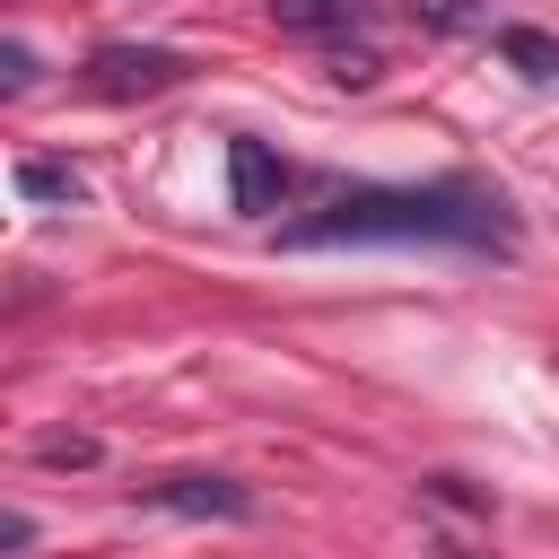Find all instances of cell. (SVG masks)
I'll return each instance as SVG.
<instances>
[{
  "mask_svg": "<svg viewBox=\"0 0 559 559\" xmlns=\"http://www.w3.org/2000/svg\"><path fill=\"white\" fill-rule=\"evenodd\" d=\"M183 79H192V61L166 52V44H96V52H87V87L114 96V105H131V96H166V87H183Z\"/></svg>",
  "mask_w": 559,
  "mask_h": 559,
  "instance_id": "obj_2",
  "label": "cell"
},
{
  "mask_svg": "<svg viewBox=\"0 0 559 559\" xmlns=\"http://www.w3.org/2000/svg\"><path fill=\"white\" fill-rule=\"evenodd\" d=\"M280 245H463V253H507L515 218L480 183H358L332 192L323 210L288 218Z\"/></svg>",
  "mask_w": 559,
  "mask_h": 559,
  "instance_id": "obj_1",
  "label": "cell"
},
{
  "mask_svg": "<svg viewBox=\"0 0 559 559\" xmlns=\"http://www.w3.org/2000/svg\"><path fill=\"white\" fill-rule=\"evenodd\" d=\"M376 70H384L376 44H341V52H332V79H341V87H376Z\"/></svg>",
  "mask_w": 559,
  "mask_h": 559,
  "instance_id": "obj_9",
  "label": "cell"
},
{
  "mask_svg": "<svg viewBox=\"0 0 559 559\" xmlns=\"http://www.w3.org/2000/svg\"><path fill=\"white\" fill-rule=\"evenodd\" d=\"M17 192H26V201H52V210H79V201H87V175L61 166V157H26V166H17Z\"/></svg>",
  "mask_w": 559,
  "mask_h": 559,
  "instance_id": "obj_7",
  "label": "cell"
},
{
  "mask_svg": "<svg viewBox=\"0 0 559 559\" xmlns=\"http://www.w3.org/2000/svg\"><path fill=\"white\" fill-rule=\"evenodd\" d=\"M271 26H280V35H297V44L341 52V44L367 26V9H358V0H271Z\"/></svg>",
  "mask_w": 559,
  "mask_h": 559,
  "instance_id": "obj_5",
  "label": "cell"
},
{
  "mask_svg": "<svg viewBox=\"0 0 559 559\" xmlns=\"http://www.w3.org/2000/svg\"><path fill=\"white\" fill-rule=\"evenodd\" d=\"M148 515H218V524H245L253 515V489L245 480H227V472H166V480H148V489H131Z\"/></svg>",
  "mask_w": 559,
  "mask_h": 559,
  "instance_id": "obj_3",
  "label": "cell"
},
{
  "mask_svg": "<svg viewBox=\"0 0 559 559\" xmlns=\"http://www.w3.org/2000/svg\"><path fill=\"white\" fill-rule=\"evenodd\" d=\"M0 87H9V96H26V87H35V52H26L17 35L0 44Z\"/></svg>",
  "mask_w": 559,
  "mask_h": 559,
  "instance_id": "obj_10",
  "label": "cell"
},
{
  "mask_svg": "<svg viewBox=\"0 0 559 559\" xmlns=\"http://www.w3.org/2000/svg\"><path fill=\"white\" fill-rule=\"evenodd\" d=\"M44 463H96V437H44Z\"/></svg>",
  "mask_w": 559,
  "mask_h": 559,
  "instance_id": "obj_11",
  "label": "cell"
},
{
  "mask_svg": "<svg viewBox=\"0 0 559 559\" xmlns=\"http://www.w3.org/2000/svg\"><path fill=\"white\" fill-rule=\"evenodd\" d=\"M26 542H35V524H26V515H0V550H9V559H17V550H26Z\"/></svg>",
  "mask_w": 559,
  "mask_h": 559,
  "instance_id": "obj_12",
  "label": "cell"
},
{
  "mask_svg": "<svg viewBox=\"0 0 559 559\" xmlns=\"http://www.w3.org/2000/svg\"><path fill=\"white\" fill-rule=\"evenodd\" d=\"M489 44H498V61H507L515 79H533V87L559 79V35H542V26H498Z\"/></svg>",
  "mask_w": 559,
  "mask_h": 559,
  "instance_id": "obj_6",
  "label": "cell"
},
{
  "mask_svg": "<svg viewBox=\"0 0 559 559\" xmlns=\"http://www.w3.org/2000/svg\"><path fill=\"white\" fill-rule=\"evenodd\" d=\"M437 559H472V542L463 533H437Z\"/></svg>",
  "mask_w": 559,
  "mask_h": 559,
  "instance_id": "obj_13",
  "label": "cell"
},
{
  "mask_svg": "<svg viewBox=\"0 0 559 559\" xmlns=\"http://www.w3.org/2000/svg\"><path fill=\"white\" fill-rule=\"evenodd\" d=\"M288 183H297V166H288L271 140H253V131H236V140H227V192H236V210H245V218H271V210L288 201Z\"/></svg>",
  "mask_w": 559,
  "mask_h": 559,
  "instance_id": "obj_4",
  "label": "cell"
},
{
  "mask_svg": "<svg viewBox=\"0 0 559 559\" xmlns=\"http://www.w3.org/2000/svg\"><path fill=\"white\" fill-rule=\"evenodd\" d=\"M411 17H419V26H437V35H472V26H480V9H472V0H411Z\"/></svg>",
  "mask_w": 559,
  "mask_h": 559,
  "instance_id": "obj_8",
  "label": "cell"
}]
</instances>
